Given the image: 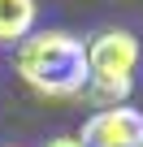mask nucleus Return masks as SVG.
I'll return each instance as SVG.
<instances>
[{
	"label": "nucleus",
	"mask_w": 143,
	"mask_h": 147,
	"mask_svg": "<svg viewBox=\"0 0 143 147\" xmlns=\"http://www.w3.org/2000/svg\"><path fill=\"white\" fill-rule=\"evenodd\" d=\"M13 69L30 91L48 100H74L87 91V39L61 26L30 30L13 48Z\"/></svg>",
	"instance_id": "nucleus-1"
},
{
	"label": "nucleus",
	"mask_w": 143,
	"mask_h": 147,
	"mask_svg": "<svg viewBox=\"0 0 143 147\" xmlns=\"http://www.w3.org/2000/svg\"><path fill=\"white\" fill-rule=\"evenodd\" d=\"M139 65H143V43L126 26L96 30L87 39V95L104 108L126 104V95L139 82Z\"/></svg>",
	"instance_id": "nucleus-2"
},
{
	"label": "nucleus",
	"mask_w": 143,
	"mask_h": 147,
	"mask_svg": "<svg viewBox=\"0 0 143 147\" xmlns=\"http://www.w3.org/2000/svg\"><path fill=\"white\" fill-rule=\"evenodd\" d=\"M78 143L83 147H139L143 143V113L130 108V104L100 108L83 121Z\"/></svg>",
	"instance_id": "nucleus-3"
},
{
	"label": "nucleus",
	"mask_w": 143,
	"mask_h": 147,
	"mask_svg": "<svg viewBox=\"0 0 143 147\" xmlns=\"http://www.w3.org/2000/svg\"><path fill=\"white\" fill-rule=\"evenodd\" d=\"M39 18V0H0V48H18Z\"/></svg>",
	"instance_id": "nucleus-4"
},
{
	"label": "nucleus",
	"mask_w": 143,
	"mask_h": 147,
	"mask_svg": "<svg viewBox=\"0 0 143 147\" xmlns=\"http://www.w3.org/2000/svg\"><path fill=\"white\" fill-rule=\"evenodd\" d=\"M43 147H83V143H78V134H56V138H48Z\"/></svg>",
	"instance_id": "nucleus-5"
},
{
	"label": "nucleus",
	"mask_w": 143,
	"mask_h": 147,
	"mask_svg": "<svg viewBox=\"0 0 143 147\" xmlns=\"http://www.w3.org/2000/svg\"><path fill=\"white\" fill-rule=\"evenodd\" d=\"M5 147H18V143H5Z\"/></svg>",
	"instance_id": "nucleus-6"
},
{
	"label": "nucleus",
	"mask_w": 143,
	"mask_h": 147,
	"mask_svg": "<svg viewBox=\"0 0 143 147\" xmlns=\"http://www.w3.org/2000/svg\"><path fill=\"white\" fill-rule=\"evenodd\" d=\"M139 147H143V143H139Z\"/></svg>",
	"instance_id": "nucleus-7"
}]
</instances>
